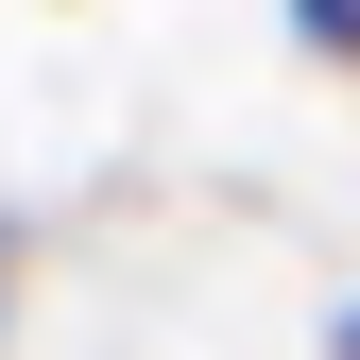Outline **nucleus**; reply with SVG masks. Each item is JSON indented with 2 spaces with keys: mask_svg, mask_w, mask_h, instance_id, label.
I'll return each mask as SVG.
<instances>
[{
  "mask_svg": "<svg viewBox=\"0 0 360 360\" xmlns=\"http://www.w3.org/2000/svg\"><path fill=\"white\" fill-rule=\"evenodd\" d=\"M292 18H309V34H326V52H360V0H292Z\"/></svg>",
  "mask_w": 360,
  "mask_h": 360,
  "instance_id": "nucleus-1",
  "label": "nucleus"
}]
</instances>
